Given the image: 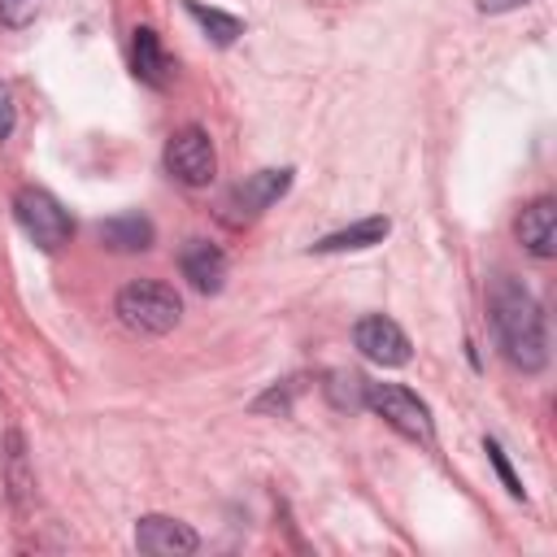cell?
Here are the masks:
<instances>
[{
    "label": "cell",
    "mask_w": 557,
    "mask_h": 557,
    "mask_svg": "<svg viewBox=\"0 0 557 557\" xmlns=\"http://www.w3.org/2000/svg\"><path fill=\"white\" fill-rule=\"evenodd\" d=\"M9 131H13V96L0 83V139H9Z\"/></svg>",
    "instance_id": "cell-19"
},
{
    "label": "cell",
    "mask_w": 557,
    "mask_h": 557,
    "mask_svg": "<svg viewBox=\"0 0 557 557\" xmlns=\"http://www.w3.org/2000/svg\"><path fill=\"white\" fill-rule=\"evenodd\" d=\"M13 218H17L22 235H26L30 244H39L44 252L65 248L70 235H74L70 213H65L48 191H39V187H22V191L13 196Z\"/></svg>",
    "instance_id": "cell-4"
},
{
    "label": "cell",
    "mask_w": 557,
    "mask_h": 557,
    "mask_svg": "<svg viewBox=\"0 0 557 557\" xmlns=\"http://www.w3.org/2000/svg\"><path fill=\"white\" fill-rule=\"evenodd\" d=\"M287 187H292V170H257V174H248L244 183H235V187L226 191V200H222V218H226L231 226L252 222V218L265 213Z\"/></svg>",
    "instance_id": "cell-6"
},
{
    "label": "cell",
    "mask_w": 557,
    "mask_h": 557,
    "mask_svg": "<svg viewBox=\"0 0 557 557\" xmlns=\"http://www.w3.org/2000/svg\"><path fill=\"white\" fill-rule=\"evenodd\" d=\"M518 4H531V0H479V13H509Z\"/></svg>",
    "instance_id": "cell-20"
},
{
    "label": "cell",
    "mask_w": 557,
    "mask_h": 557,
    "mask_svg": "<svg viewBox=\"0 0 557 557\" xmlns=\"http://www.w3.org/2000/svg\"><path fill=\"white\" fill-rule=\"evenodd\" d=\"M131 65L148 87H165L170 83V57L161 48V35L152 26H139L131 39Z\"/></svg>",
    "instance_id": "cell-11"
},
{
    "label": "cell",
    "mask_w": 557,
    "mask_h": 557,
    "mask_svg": "<svg viewBox=\"0 0 557 557\" xmlns=\"http://www.w3.org/2000/svg\"><path fill=\"white\" fill-rule=\"evenodd\" d=\"M165 170H170V178H178L183 187H209L213 174H218L213 139H209L200 126L174 131L170 144H165Z\"/></svg>",
    "instance_id": "cell-5"
},
{
    "label": "cell",
    "mask_w": 557,
    "mask_h": 557,
    "mask_svg": "<svg viewBox=\"0 0 557 557\" xmlns=\"http://www.w3.org/2000/svg\"><path fill=\"white\" fill-rule=\"evenodd\" d=\"M331 396H335V405H361V392H366V379L361 374H331Z\"/></svg>",
    "instance_id": "cell-16"
},
{
    "label": "cell",
    "mask_w": 557,
    "mask_h": 557,
    "mask_svg": "<svg viewBox=\"0 0 557 557\" xmlns=\"http://www.w3.org/2000/svg\"><path fill=\"white\" fill-rule=\"evenodd\" d=\"M39 13V0H0V22L4 26H26Z\"/></svg>",
    "instance_id": "cell-18"
},
{
    "label": "cell",
    "mask_w": 557,
    "mask_h": 557,
    "mask_svg": "<svg viewBox=\"0 0 557 557\" xmlns=\"http://www.w3.org/2000/svg\"><path fill=\"white\" fill-rule=\"evenodd\" d=\"M352 344L361 348V357H370L374 366H405L409 361V335L392 322V318H383V313H370V318H361L357 326H352Z\"/></svg>",
    "instance_id": "cell-7"
},
{
    "label": "cell",
    "mask_w": 557,
    "mask_h": 557,
    "mask_svg": "<svg viewBox=\"0 0 557 557\" xmlns=\"http://www.w3.org/2000/svg\"><path fill=\"white\" fill-rule=\"evenodd\" d=\"M518 239L531 257H553L557 252V205L548 196L531 200L518 218Z\"/></svg>",
    "instance_id": "cell-10"
},
{
    "label": "cell",
    "mask_w": 557,
    "mask_h": 557,
    "mask_svg": "<svg viewBox=\"0 0 557 557\" xmlns=\"http://www.w3.org/2000/svg\"><path fill=\"white\" fill-rule=\"evenodd\" d=\"M135 544H139V553H152V557H183V553L200 548V535L187 522H178V518L148 513L135 527Z\"/></svg>",
    "instance_id": "cell-8"
},
{
    "label": "cell",
    "mask_w": 557,
    "mask_h": 557,
    "mask_svg": "<svg viewBox=\"0 0 557 557\" xmlns=\"http://www.w3.org/2000/svg\"><path fill=\"white\" fill-rule=\"evenodd\" d=\"M492 326H496V339L505 348V357L518 366V370H544L548 361V339H544V313L535 305V296L513 283V278H496L492 283Z\"/></svg>",
    "instance_id": "cell-1"
},
{
    "label": "cell",
    "mask_w": 557,
    "mask_h": 557,
    "mask_svg": "<svg viewBox=\"0 0 557 557\" xmlns=\"http://www.w3.org/2000/svg\"><path fill=\"white\" fill-rule=\"evenodd\" d=\"M178 270H183V278H187L196 292L213 296V292H222V283H226V252H222L218 244H209V239H187L183 252H178Z\"/></svg>",
    "instance_id": "cell-9"
},
{
    "label": "cell",
    "mask_w": 557,
    "mask_h": 557,
    "mask_svg": "<svg viewBox=\"0 0 557 557\" xmlns=\"http://www.w3.org/2000/svg\"><path fill=\"white\" fill-rule=\"evenodd\" d=\"M187 13L200 22V30H205L218 48H226V44H235V39L244 35V22H239V17H231V13H222V9H205L200 0H187Z\"/></svg>",
    "instance_id": "cell-14"
},
{
    "label": "cell",
    "mask_w": 557,
    "mask_h": 557,
    "mask_svg": "<svg viewBox=\"0 0 557 557\" xmlns=\"http://www.w3.org/2000/svg\"><path fill=\"white\" fill-rule=\"evenodd\" d=\"M30 487H35V479L26 474V448H22V435L13 431V435H9V496H13L17 509H26Z\"/></svg>",
    "instance_id": "cell-15"
},
{
    "label": "cell",
    "mask_w": 557,
    "mask_h": 557,
    "mask_svg": "<svg viewBox=\"0 0 557 557\" xmlns=\"http://www.w3.org/2000/svg\"><path fill=\"white\" fill-rule=\"evenodd\" d=\"M483 448H487V457H492V466H496V474H500V483H505V492H509V496H522V483H518V474H513V466H509V457L500 453V444H496V440H487Z\"/></svg>",
    "instance_id": "cell-17"
},
{
    "label": "cell",
    "mask_w": 557,
    "mask_h": 557,
    "mask_svg": "<svg viewBox=\"0 0 557 557\" xmlns=\"http://www.w3.org/2000/svg\"><path fill=\"white\" fill-rule=\"evenodd\" d=\"M387 231H392L387 218H361V222H352V226H344V231L322 235V239L313 244V252H357V248H374V244L387 239Z\"/></svg>",
    "instance_id": "cell-12"
},
{
    "label": "cell",
    "mask_w": 557,
    "mask_h": 557,
    "mask_svg": "<svg viewBox=\"0 0 557 557\" xmlns=\"http://www.w3.org/2000/svg\"><path fill=\"white\" fill-rule=\"evenodd\" d=\"M100 239L117 252H144L152 244V222L144 213H117V218L100 222Z\"/></svg>",
    "instance_id": "cell-13"
},
{
    "label": "cell",
    "mask_w": 557,
    "mask_h": 557,
    "mask_svg": "<svg viewBox=\"0 0 557 557\" xmlns=\"http://www.w3.org/2000/svg\"><path fill=\"white\" fill-rule=\"evenodd\" d=\"M361 405L374 409L387 426H396L400 435L418 440V444H431L435 440V422H431V409L400 383H366L361 392Z\"/></svg>",
    "instance_id": "cell-3"
},
{
    "label": "cell",
    "mask_w": 557,
    "mask_h": 557,
    "mask_svg": "<svg viewBox=\"0 0 557 557\" xmlns=\"http://www.w3.org/2000/svg\"><path fill=\"white\" fill-rule=\"evenodd\" d=\"M117 318L131 326V331H139V335H165V331H174L178 326V318H183V300H178V292L170 287V283H157V278H135V283H126L122 292H117Z\"/></svg>",
    "instance_id": "cell-2"
}]
</instances>
